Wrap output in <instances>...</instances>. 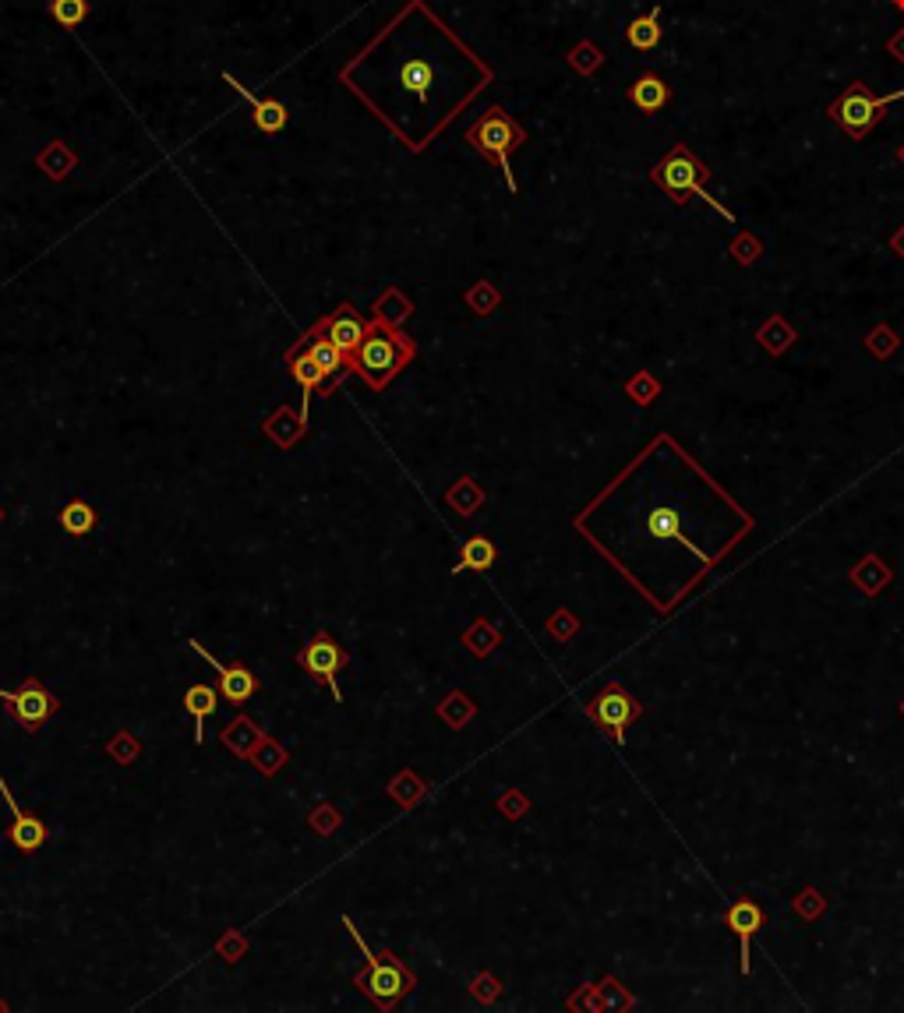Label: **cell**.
Here are the masks:
<instances>
[{"instance_id": "obj_16", "label": "cell", "mask_w": 904, "mask_h": 1013, "mask_svg": "<svg viewBox=\"0 0 904 1013\" xmlns=\"http://www.w3.org/2000/svg\"><path fill=\"white\" fill-rule=\"evenodd\" d=\"M287 364H290L293 382L304 389V410H301V425H304V420H307V403H311V392H315V389L325 382V371L318 368V360L311 357L304 346H293L290 354H287Z\"/></svg>"}, {"instance_id": "obj_21", "label": "cell", "mask_w": 904, "mask_h": 1013, "mask_svg": "<svg viewBox=\"0 0 904 1013\" xmlns=\"http://www.w3.org/2000/svg\"><path fill=\"white\" fill-rule=\"evenodd\" d=\"M61 527H64V533H71V537H81V533H89L96 527V509L81 498L67 502L61 509Z\"/></svg>"}, {"instance_id": "obj_15", "label": "cell", "mask_w": 904, "mask_h": 1013, "mask_svg": "<svg viewBox=\"0 0 904 1013\" xmlns=\"http://www.w3.org/2000/svg\"><path fill=\"white\" fill-rule=\"evenodd\" d=\"M668 100H671V86L661 75H654V72H643L629 86V103L640 110V114H646V117L661 114V110L668 106Z\"/></svg>"}, {"instance_id": "obj_4", "label": "cell", "mask_w": 904, "mask_h": 1013, "mask_svg": "<svg viewBox=\"0 0 904 1013\" xmlns=\"http://www.w3.org/2000/svg\"><path fill=\"white\" fill-rule=\"evenodd\" d=\"M523 142H527V131H523V124L508 117L502 106L485 110V114H480L470 128H466V145H470L474 152H480V156H485L488 163L499 166L508 191H516V177H513V163H508V156H513Z\"/></svg>"}, {"instance_id": "obj_22", "label": "cell", "mask_w": 904, "mask_h": 1013, "mask_svg": "<svg viewBox=\"0 0 904 1013\" xmlns=\"http://www.w3.org/2000/svg\"><path fill=\"white\" fill-rule=\"evenodd\" d=\"M565 64H569L576 75L590 78L593 72H601V67H604V53H601L598 43H590V39H583V43H576V47L569 50V58H565Z\"/></svg>"}, {"instance_id": "obj_24", "label": "cell", "mask_w": 904, "mask_h": 1013, "mask_svg": "<svg viewBox=\"0 0 904 1013\" xmlns=\"http://www.w3.org/2000/svg\"><path fill=\"white\" fill-rule=\"evenodd\" d=\"M50 18L67 33L78 29L89 18V0H50Z\"/></svg>"}, {"instance_id": "obj_27", "label": "cell", "mask_w": 904, "mask_h": 1013, "mask_svg": "<svg viewBox=\"0 0 904 1013\" xmlns=\"http://www.w3.org/2000/svg\"><path fill=\"white\" fill-rule=\"evenodd\" d=\"M866 346H869V354H876V357H890L897 350V335H894V329H890V326H876L869 332Z\"/></svg>"}, {"instance_id": "obj_13", "label": "cell", "mask_w": 904, "mask_h": 1013, "mask_svg": "<svg viewBox=\"0 0 904 1013\" xmlns=\"http://www.w3.org/2000/svg\"><path fill=\"white\" fill-rule=\"evenodd\" d=\"M0 792H4L8 806H11V812H14V823H11V830H8L11 844H14V848H18L22 854H33V851L42 848V844H47V837H50L47 823H42L39 815H28V812H22L18 806H14V798H11L8 787H4V781H0Z\"/></svg>"}, {"instance_id": "obj_1", "label": "cell", "mask_w": 904, "mask_h": 1013, "mask_svg": "<svg viewBox=\"0 0 904 1013\" xmlns=\"http://www.w3.org/2000/svg\"><path fill=\"white\" fill-rule=\"evenodd\" d=\"M367 50L386 58L392 75L386 96L367 110L381 124H389V131L410 152H424L417 121H424V135L431 142L491 81L488 75L463 78V72H488V64L442 18H435L424 0H406L400 15L375 33Z\"/></svg>"}, {"instance_id": "obj_3", "label": "cell", "mask_w": 904, "mask_h": 1013, "mask_svg": "<svg viewBox=\"0 0 904 1013\" xmlns=\"http://www.w3.org/2000/svg\"><path fill=\"white\" fill-rule=\"evenodd\" d=\"M410 357H414V343L403 332H395L392 326L375 318V326H367L361 346L353 350V371L372 389H386Z\"/></svg>"}, {"instance_id": "obj_7", "label": "cell", "mask_w": 904, "mask_h": 1013, "mask_svg": "<svg viewBox=\"0 0 904 1013\" xmlns=\"http://www.w3.org/2000/svg\"><path fill=\"white\" fill-rule=\"evenodd\" d=\"M590 717L604 731H612L615 742H622V738H626V727L636 721V717H640V702H636L622 685H607L604 693L590 702Z\"/></svg>"}, {"instance_id": "obj_30", "label": "cell", "mask_w": 904, "mask_h": 1013, "mask_svg": "<svg viewBox=\"0 0 904 1013\" xmlns=\"http://www.w3.org/2000/svg\"><path fill=\"white\" fill-rule=\"evenodd\" d=\"M890 248H894V255H901V258H904V227H901L894 237H890Z\"/></svg>"}, {"instance_id": "obj_9", "label": "cell", "mask_w": 904, "mask_h": 1013, "mask_svg": "<svg viewBox=\"0 0 904 1013\" xmlns=\"http://www.w3.org/2000/svg\"><path fill=\"white\" fill-rule=\"evenodd\" d=\"M301 668L311 674V679H318V682H325L332 688V696L339 699V685H336V674H339V668L347 664V654L339 650V646L329 640V636H318V640H311L304 650H301Z\"/></svg>"}, {"instance_id": "obj_11", "label": "cell", "mask_w": 904, "mask_h": 1013, "mask_svg": "<svg viewBox=\"0 0 904 1013\" xmlns=\"http://www.w3.org/2000/svg\"><path fill=\"white\" fill-rule=\"evenodd\" d=\"M318 329L329 335V340L343 350L347 357H353V350L361 346V340L367 335V321L353 312L350 304H343V307H336V312L329 315V318H322L318 321Z\"/></svg>"}, {"instance_id": "obj_26", "label": "cell", "mask_w": 904, "mask_h": 1013, "mask_svg": "<svg viewBox=\"0 0 904 1013\" xmlns=\"http://www.w3.org/2000/svg\"><path fill=\"white\" fill-rule=\"evenodd\" d=\"M650 533H654V537H668V541H686L682 537V523H678V516L671 509H654V512H650Z\"/></svg>"}, {"instance_id": "obj_28", "label": "cell", "mask_w": 904, "mask_h": 1013, "mask_svg": "<svg viewBox=\"0 0 904 1013\" xmlns=\"http://www.w3.org/2000/svg\"><path fill=\"white\" fill-rule=\"evenodd\" d=\"M731 255H734V258H739L742 265H749V262H753V258L759 255V244H756V237H749V233H742V237H739V241H734V244H731Z\"/></svg>"}, {"instance_id": "obj_6", "label": "cell", "mask_w": 904, "mask_h": 1013, "mask_svg": "<svg viewBox=\"0 0 904 1013\" xmlns=\"http://www.w3.org/2000/svg\"><path fill=\"white\" fill-rule=\"evenodd\" d=\"M347 928H350L353 942H357L361 953H364V961H367V971H364V975L353 978V982H357V989H364L367 996L375 999L378 1006H392L395 999L406 996L410 989H414V975H410V971H406L400 961H395L392 953H381V957H378V953H372V950H367V942L361 939L357 928H353L350 922H347Z\"/></svg>"}, {"instance_id": "obj_29", "label": "cell", "mask_w": 904, "mask_h": 1013, "mask_svg": "<svg viewBox=\"0 0 904 1013\" xmlns=\"http://www.w3.org/2000/svg\"><path fill=\"white\" fill-rule=\"evenodd\" d=\"M887 53H890V58H894V61H901V64H904V29H897L894 36L887 39Z\"/></svg>"}, {"instance_id": "obj_5", "label": "cell", "mask_w": 904, "mask_h": 1013, "mask_svg": "<svg viewBox=\"0 0 904 1013\" xmlns=\"http://www.w3.org/2000/svg\"><path fill=\"white\" fill-rule=\"evenodd\" d=\"M904 100V89L890 92V96H872L866 81H852L838 100L827 106V121L838 124V128L852 138V142H866V135L876 128V124H883L887 117V106Z\"/></svg>"}, {"instance_id": "obj_2", "label": "cell", "mask_w": 904, "mask_h": 1013, "mask_svg": "<svg viewBox=\"0 0 904 1013\" xmlns=\"http://www.w3.org/2000/svg\"><path fill=\"white\" fill-rule=\"evenodd\" d=\"M706 177H711V166H706L703 160H696V152H692L686 142H678L675 149H668V156H664L661 163H654V170H650V180H654V185L668 194L675 205H686L689 199H703L706 205L714 208V213H720L725 219L734 223L731 208H725L717 199L706 194V188H703Z\"/></svg>"}, {"instance_id": "obj_17", "label": "cell", "mask_w": 904, "mask_h": 1013, "mask_svg": "<svg viewBox=\"0 0 904 1013\" xmlns=\"http://www.w3.org/2000/svg\"><path fill=\"white\" fill-rule=\"evenodd\" d=\"M301 346L307 350L311 357L318 360V368L325 371V378L343 371V364H347V354H343V350H339V346H336V343L329 340V335H325V332L318 329V326H315V329H311V332L304 335V340H301Z\"/></svg>"}, {"instance_id": "obj_8", "label": "cell", "mask_w": 904, "mask_h": 1013, "mask_svg": "<svg viewBox=\"0 0 904 1013\" xmlns=\"http://www.w3.org/2000/svg\"><path fill=\"white\" fill-rule=\"evenodd\" d=\"M0 699L8 702V713H11L22 727H39V724H47L50 717H53V710H56V699H53L39 682H25L22 688H14V693H4V688H0Z\"/></svg>"}, {"instance_id": "obj_12", "label": "cell", "mask_w": 904, "mask_h": 1013, "mask_svg": "<svg viewBox=\"0 0 904 1013\" xmlns=\"http://www.w3.org/2000/svg\"><path fill=\"white\" fill-rule=\"evenodd\" d=\"M191 650H198V657H205L212 668L219 671V693L234 702V707H240V702H248L251 699V693H254V674L248 671V668H240V664H223V660H216L202 643H191Z\"/></svg>"}, {"instance_id": "obj_32", "label": "cell", "mask_w": 904, "mask_h": 1013, "mask_svg": "<svg viewBox=\"0 0 904 1013\" xmlns=\"http://www.w3.org/2000/svg\"><path fill=\"white\" fill-rule=\"evenodd\" d=\"M894 8H897V11H904V0H894Z\"/></svg>"}, {"instance_id": "obj_18", "label": "cell", "mask_w": 904, "mask_h": 1013, "mask_svg": "<svg viewBox=\"0 0 904 1013\" xmlns=\"http://www.w3.org/2000/svg\"><path fill=\"white\" fill-rule=\"evenodd\" d=\"M661 36H664V29H661V8H650L646 15L632 18V22H629V29H626L629 47H632V50H640V53L657 50V47H661Z\"/></svg>"}, {"instance_id": "obj_23", "label": "cell", "mask_w": 904, "mask_h": 1013, "mask_svg": "<svg viewBox=\"0 0 904 1013\" xmlns=\"http://www.w3.org/2000/svg\"><path fill=\"white\" fill-rule=\"evenodd\" d=\"M756 340L770 350V354H784V350L795 343V329L788 326V321L781 318V315H774L767 326H763L759 332H756Z\"/></svg>"}, {"instance_id": "obj_25", "label": "cell", "mask_w": 904, "mask_h": 1013, "mask_svg": "<svg viewBox=\"0 0 904 1013\" xmlns=\"http://www.w3.org/2000/svg\"><path fill=\"white\" fill-rule=\"evenodd\" d=\"M494 566V544L488 537H470L460 552V569H491Z\"/></svg>"}, {"instance_id": "obj_20", "label": "cell", "mask_w": 904, "mask_h": 1013, "mask_svg": "<svg viewBox=\"0 0 904 1013\" xmlns=\"http://www.w3.org/2000/svg\"><path fill=\"white\" fill-rule=\"evenodd\" d=\"M36 163H39V170L47 174L50 180H64L71 170H75L78 160H75V152H71L64 142H56V138H53V142L36 156Z\"/></svg>"}, {"instance_id": "obj_31", "label": "cell", "mask_w": 904, "mask_h": 1013, "mask_svg": "<svg viewBox=\"0 0 904 1013\" xmlns=\"http://www.w3.org/2000/svg\"><path fill=\"white\" fill-rule=\"evenodd\" d=\"M897 163L904 166V142H901V149H897Z\"/></svg>"}, {"instance_id": "obj_10", "label": "cell", "mask_w": 904, "mask_h": 1013, "mask_svg": "<svg viewBox=\"0 0 904 1013\" xmlns=\"http://www.w3.org/2000/svg\"><path fill=\"white\" fill-rule=\"evenodd\" d=\"M223 81L230 86L240 100L248 103V110H251V121H254V128H259L262 135H279L282 128H287V121H290V110H287V103L282 100H262V96H254L248 86H240V81L226 72L223 75Z\"/></svg>"}, {"instance_id": "obj_14", "label": "cell", "mask_w": 904, "mask_h": 1013, "mask_svg": "<svg viewBox=\"0 0 904 1013\" xmlns=\"http://www.w3.org/2000/svg\"><path fill=\"white\" fill-rule=\"evenodd\" d=\"M725 925L731 928L734 936H739V947H742V961H739V967H742V975H749V942H753V933H759V925H763V911H759V904H753V900H749V897L734 900L731 911L725 914Z\"/></svg>"}, {"instance_id": "obj_19", "label": "cell", "mask_w": 904, "mask_h": 1013, "mask_svg": "<svg viewBox=\"0 0 904 1013\" xmlns=\"http://www.w3.org/2000/svg\"><path fill=\"white\" fill-rule=\"evenodd\" d=\"M216 702H219V696H216V688H212V685H191L188 693H184V710L191 713L198 742L205 738V717L216 710Z\"/></svg>"}]
</instances>
